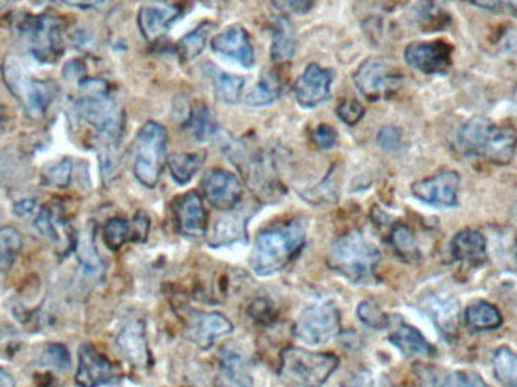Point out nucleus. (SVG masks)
Masks as SVG:
<instances>
[{"label": "nucleus", "instance_id": "obj_1", "mask_svg": "<svg viewBox=\"0 0 517 387\" xmlns=\"http://www.w3.org/2000/svg\"><path fill=\"white\" fill-rule=\"evenodd\" d=\"M79 117L99 134L103 146H118L124 131L123 109L111 96L109 85L102 79L81 82V97L76 102Z\"/></svg>", "mask_w": 517, "mask_h": 387}, {"label": "nucleus", "instance_id": "obj_2", "mask_svg": "<svg viewBox=\"0 0 517 387\" xmlns=\"http://www.w3.org/2000/svg\"><path fill=\"white\" fill-rule=\"evenodd\" d=\"M306 241L300 221H289L259 233L250 256V267L259 277L280 273L297 256Z\"/></svg>", "mask_w": 517, "mask_h": 387}, {"label": "nucleus", "instance_id": "obj_3", "mask_svg": "<svg viewBox=\"0 0 517 387\" xmlns=\"http://www.w3.org/2000/svg\"><path fill=\"white\" fill-rule=\"evenodd\" d=\"M459 147L466 155L478 156L495 165L510 164L517 150V132L510 124L492 123L474 117L459 134Z\"/></svg>", "mask_w": 517, "mask_h": 387}, {"label": "nucleus", "instance_id": "obj_4", "mask_svg": "<svg viewBox=\"0 0 517 387\" xmlns=\"http://www.w3.org/2000/svg\"><path fill=\"white\" fill-rule=\"evenodd\" d=\"M378 262L380 251L357 230L339 236L330 248V268L356 285L375 282Z\"/></svg>", "mask_w": 517, "mask_h": 387}, {"label": "nucleus", "instance_id": "obj_5", "mask_svg": "<svg viewBox=\"0 0 517 387\" xmlns=\"http://www.w3.org/2000/svg\"><path fill=\"white\" fill-rule=\"evenodd\" d=\"M2 79L26 115L34 120L43 118L58 97V87L53 82L34 78L14 55L5 56L2 62Z\"/></svg>", "mask_w": 517, "mask_h": 387}, {"label": "nucleus", "instance_id": "obj_6", "mask_svg": "<svg viewBox=\"0 0 517 387\" xmlns=\"http://www.w3.org/2000/svg\"><path fill=\"white\" fill-rule=\"evenodd\" d=\"M17 34L29 55L40 64H53L64 53L66 25L53 14H25L16 23Z\"/></svg>", "mask_w": 517, "mask_h": 387}, {"label": "nucleus", "instance_id": "obj_7", "mask_svg": "<svg viewBox=\"0 0 517 387\" xmlns=\"http://www.w3.org/2000/svg\"><path fill=\"white\" fill-rule=\"evenodd\" d=\"M335 354L315 353L304 348L291 347L283 351L280 375L300 387H322L338 369Z\"/></svg>", "mask_w": 517, "mask_h": 387}, {"label": "nucleus", "instance_id": "obj_8", "mask_svg": "<svg viewBox=\"0 0 517 387\" xmlns=\"http://www.w3.org/2000/svg\"><path fill=\"white\" fill-rule=\"evenodd\" d=\"M167 129L158 121H147L134 144V174L146 188H155L164 170L167 156Z\"/></svg>", "mask_w": 517, "mask_h": 387}, {"label": "nucleus", "instance_id": "obj_9", "mask_svg": "<svg viewBox=\"0 0 517 387\" xmlns=\"http://www.w3.org/2000/svg\"><path fill=\"white\" fill-rule=\"evenodd\" d=\"M342 316L338 307L330 303H318L307 307L295 322L294 335L309 347L329 344L341 333Z\"/></svg>", "mask_w": 517, "mask_h": 387}, {"label": "nucleus", "instance_id": "obj_10", "mask_svg": "<svg viewBox=\"0 0 517 387\" xmlns=\"http://www.w3.org/2000/svg\"><path fill=\"white\" fill-rule=\"evenodd\" d=\"M357 90L371 100L391 99L403 85V75L394 62L387 59L369 58L354 73Z\"/></svg>", "mask_w": 517, "mask_h": 387}, {"label": "nucleus", "instance_id": "obj_11", "mask_svg": "<svg viewBox=\"0 0 517 387\" xmlns=\"http://www.w3.org/2000/svg\"><path fill=\"white\" fill-rule=\"evenodd\" d=\"M121 371L108 357L103 356L94 345L79 347V363L75 381L78 387H102L120 381Z\"/></svg>", "mask_w": 517, "mask_h": 387}, {"label": "nucleus", "instance_id": "obj_12", "mask_svg": "<svg viewBox=\"0 0 517 387\" xmlns=\"http://www.w3.org/2000/svg\"><path fill=\"white\" fill-rule=\"evenodd\" d=\"M460 176L456 171L443 170L436 176L412 185L413 196L436 208H456L459 205Z\"/></svg>", "mask_w": 517, "mask_h": 387}, {"label": "nucleus", "instance_id": "obj_13", "mask_svg": "<svg viewBox=\"0 0 517 387\" xmlns=\"http://www.w3.org/2000/svg\"><path fill=\"white\" fill-rule=\"evenodd\" d=\"M407 64L424 75H445L452 64V49L443 41H418L407 46Z\"/></svg>", "mask_w": 517, "mask_h": 387}, {"label": "nucleus", "instance_id": "obj_14", "mask_svg": "<svg viewBox=\"0 0 517 387\" xmlns=\"http://www.w3.org/2000/svg\"><path fill=\"white\" fill-rule=\"evenodd\" d=\"M203 192L206 200L218 211H233L241 202L244 188L238 176L227 170H209L203 176Z\"/></svg>", "mask_w": 517, "mask_h": 387}, {"label": "nucleus", "instance_id": "obj_15", "mask_svg": "<svg viewBox=\"0 0 517 387\" xmlns=\"http://www.w3.org/2000/svg\"><path fill=\"white\" fill-rule=\"evenodd\" d=\"M232 332V322L221 313L196 312L186 321V339L200 350H209L218 338Z\"/></svg>", "mask_w": 517, "mask_h": 387}, {"label": "nucleus", "instance_id": "obj_16", "mask_svg": "<svg viewBox=\"0 0 517 387\" xmlns=\"http://www.w3.org/2000/svg\"><path fill=\"white\" fill-rule=\"evenodd\" d=\"M333 73L318 64H310L295 82L294 93L298 105L304 109L316 108L327 102L332 90Z\"/></svg>", "mask_w": 517, "mask_h": 387}, {"label": "nucleus", "instance_id": "obj_17", "mask_svg": "<svg viewBox=\"0 0 517 387\" xmlns=\"http://www.w3.org/2000/svg\"><path fill=\"white\" fill-rule=\"evenodd\" d=\"M177 230L186 238H200L208 232V212L196 191L188 192L173 203Z\"/></svg>", "mask_w": 517, "mask_h": 387}, {"label": "nucleus", "instance_id": "obj_18", "mask_svg": "<svg viewBox=\"0 0 517 387\" xmlns=\"http://www.w3.org/2000/svg\"><path fill=\"white\" fill-rule=\"evenodd\" d=\"M212 50L224 58L238 62L244 69L254 66V50L248 32L241 25H232L215 35L211 41Z\"/></svg>", "mask_w": 517, "mask_h": 387}, {"label": "nucleus", "instance_id": "obj_19", "mask_svg": "<svg viewBox=\"0 0 517 387\" xmlns=\"http://www.w3.org/2000/svg\"><path fill=\"white\" fill-rule=\"evenodd\" d=\"M182 10L168 2H152L144 5L138 13V28L147 41H156L170 31L179 19Z\"/></svg>", "mask_w": 517, "mask_h": 387}, {"label": "nucleus", "instance_id": "obj_20", "mask_svg": "<svg viewBox=\"0 0 517 387\" xmlns=\"http://www.w3.org/2000/svg\"><path fill=\"white\" fill-rule=\"evenodd\" d=\"M117 347L124 359L129 360L137 368H147L150 365L146 324L141 319H135L121 329L117 336Z\"/></svg>", "mask_w": 517, "mask_h": 387}, {"label": "nucleus", "instance_id": "obj_21", "mask_svg": "<svg viewBox=\"0 0 517 387\" xmlns=\"http://www.w3.org/2000/svg\"><path fill=\"white\" fill-rule=\"evenodd\" d=\"M215 387H253L247 360L235 348L226 347L221 350Z\"/></svg>", "mask_w": 517, "mask_h": 387}, {"label": "nucleus", "instance_id": "obj_22", "mask_svg": "<svg viewBox=\"0 0 517 387\" xmlns=\"http://www.w3.org/2000/svg\"><path fill=\"white\" fill-rule=\"evenodd\" d=\"M422 309L436 324L445 338H454L459 326L460 307L451 298L428 297L422 301Z\"/></svg>", "mask_w": 517, "mask_h": 387}, {"label": "nucleus", "instance_id": "obj_23", "mask_svg": "<svg viewBox=\"0 0 517 387\" xmlns=\"http://www.w3.org/2000/svg\"><path fill=\"white\" fill-rule=\"evenodd\" d=\"M398 324L392 329L389 341L398 348L404 356L431 357L436 354V348L425 339V336L415 327L397 318Z\"/></svg>", "mask_w": 517, "mask_h": 387}, {"label": "nucleus", "instance_id": "obj_24", "mask_svg": "<svg viewBox=\"0 0 517 387\" xmlns=\"http://www.w3.org/2000/svg\"><path fill=\"white\" fill-rule=\"evenodd\" d=\"M486 251V238L478 230H462L451 242L452 256L456 261L465 262V264H480L486 257Z\"/></svg>", "mask_w": 517, "mask_h": 387}, {"label": "nucleus", "instance_id": "obj_25", "mask_svg": "<svg viewBox=\"0 0 517 387\" xmlns=\"http://www.w3.org/2000/svg\"><path fill=\"white\" fill-rule=\"evenodd\" d=\"M297 47L295 29L288 17H277L273 25L270 56L276 64L291 61Z\"/></svg>", "mask_w": 517, "mask_h": 387}, {"label": "nucleus", "instance_id": "obj_26", "mask_svg": "<svg viewBox=\"0 0 517 387\" xmlns=\"http://www.w3.org/2000/svg\"><path fill=\"white\" fill-rule=\"evenodd\" d=\"M282 96V82L279 76L271 70H265L257 84L248 91L245 103L250 108H264L273 105Z\"/></svg>", "mask_w": 517, "mask_h": 387}, {"label": "nucleus", "instance_id": "obj_27", "mask_svg": "<svg viewBox=\"0 0 517 387\" xmlns=\"http://www.w3.org/2000/svg\"><path fill=\"white\" fill-rule=\"evenodd\" d=\"M247 239V220L244 217H227L218 221L209 233L211 247H224Z\"/></svg>", "mask_w": 517, "mask_h": 387}, {"label": "nucleus", "instance_id": "obj_28", "mask_svg": "<svg viewBox=\"0 0 517 387\" xmlns=\"http://www.w3.org/2000/svg\"><path fill=\"white\" fill-rule=\"evenodd\" d=\"M466 324L474 332H489L502 326V315L498 307L487 301H477L466 310Z\"/></svg>", "mask_w": 517, "mask_h": 387}, {"label": "nucleus", "instance_id": "obj_29", "mask_svg": "<svg viewBox=\"0 0 517 387\" xmlns=\"http://www.w3.org/2000/svg\"><path fill=\"white\" fill-rule=\"evenodd\" d=\"M206 162V152L179 153L173 158L168 159V167H170L171 176L179 185H186L191 182L202 170Z\"/></svg>", "mask_w": 517, "mask_h": 387}, {"label": "nucleus", "instance_id": "obj_30", "mask_svg": "<svg viewBox=\"0 0 517 387\" xmlns=\"http://www.w3.org/2000/svg\"><path fill=\"white\" fill-rule=\"evenodd\" d=\"M212 29H214V26L211 22H203L196 29H192L189 34H186L185 37L180 38L176 46L180 61L191 62L199 58L205 50L206 44H208Z\"/></svg>", "mask_w": 517, "mask_h": 387}, {"label": "nucleus", "instance_id": "obj_31", "mask_svg": "<svg viewBox=\"0 0 517 387\" xmlns=\"http://www.w3.org/2000/svg\"><path fill=\"white\" fill-rule=\"evenodd\" d=\"M188 127L191 134L199 141L211 140L220 134L214 114L203 103H199L196 108L192 109L188 118Z\"/></svg>", "mask_w": 517, "mask_h": 387}, {"label": "nucleus", "instance_id": "obj_32", "mask_svg": "<svg viewBox=\"0 0 517 387\" xmlns=\"http://www.w3.org/2000/svg\"><path fill=\"white\" fill-rule=\"evenodd\" d=\"M212 79H214L215 94L221 102L235 105L241 100L245 87V79L242 76L229 75L217 70V73H212Z\"/></svg>", "mask_w": 517, "mask_h": 387}, {"label": "nucleus", "instance_id": "obj_33", "mask_svg": "<svg viewBox=\"0 0 517 387\" xmlns=\"http://www.w3.org/2000/svg\"><path fill=\"white\" fill-rule=\"evenodd\" d=\"M35 226H37L38 232H40L44 238L52 241L53 244H64V242H62L64 239L70 242L69 229H67V226H64V223H62L50 209H40L37 218H35Z\"/></svg>", "mask_w": 517, "mask_h": 387}, {"label": "nucleus", "instance_id": "obj_34", "mask_svg": "<svg viewBox=\"0 0 517 387\" xmlns=\"http://www.w3.org/2000/svg\"><path fill=\"white\" fill-rule=\"evenodd\" d=\"M493 372L505 387H517V354L508 347L498 348L493 356Z\"/></svg>", "mask_w": 517, "mask_h": 387}, {"label": "nucleus", "instance_id": "obj_35", "mask_svg": "<svg viewBox=\"0 0 517 387\" xmlns=\"http://www.w3.org/2000/svg\"><path fill=\"white\" fill-rule=\"evenodd\" d=\"M79 264L88 276L99 277L103 273V261L94 247L93 233H85L76 241Z\"/></svg>", "mask_w": 517, "mask_h": 387}, {"label": "nucleus", "instance_id": "obj_36", "mask_svg": "<svg viewBox=\"0 0 517 387\" xmlns=\"http://www.w3.org/2000/svg\"><path fill=\"white\" fill-rule=\"evenodd\" d=\"M23 248V238L16 227H0V271L8 270Z\"/></svg>", "mask_w": 517, "mask_h": 387}, {"label": "nucleus", "instance_id": "obj_37", "mask_svg": "<svg viewBox=\"0 0 517 387\" xmlns=\"http://www.w3.org/2000/svg\"><path fill=\"white\" fill-rule=\"evenodd\" d=\"M103 239L111 250H120L127 242H135L132 221L124 218H111L103 227Z\"/></svg>", "mask_w": 517, "mask_h": 387}, {"label": "nucleus", "instance_id": "obj_38", "mask_svg": "<svg viewBox=\"0 0 517 387\" xmlns=\"http://www.w3.org/2000/svg\"><path fill=\"white\" fill-rule=\"evenodd\" d=\"M73 162L70 158L56 159L44 165L41 177L47 185L66 188L72 182Z\"/></svg>", "mask_w": 517, "mask_h": 387}, {"label": "nucleus", "instance_id": "obj_39", "mask_svg": "<svg viewBox=\"0 0 517 387\" xmlns=\"http://www.w3.org/2000/svg\"><path fill=\"white\" fill-rule=\"evenodd\" d=\"M392 245L400 256L406 259H416L419 257V248L416 244L415 235L409 227L404 224H398L391 233Z\"/></svg>", "mask_w": 517, "mask_h": 387}, {"label": "nucleus", "instance_id": "obj_40", "mask_svg": "<svg viewBox=\"0 0 517 387\" xmlns=\"http://www.w3.org/2000/svg\"><path fill=\"white\" fill-rule=\"evenodd\" d=\"M357 313H359V318L362 319L363 324L371 327V329H384L391 322V319L387 318L375 304L368 303V301L360 304Z\"/></svg>", "mask_w": 517, "mask_h": 387}, {"label": "nucleus", "instance_id": "obj_41", "mask_svg": "<svg viewBox=\"0 0 517 387\" xmlns=\"http://www.w3.org/2000/svg\"><path fill=\"white\" fill-rule=\"evenodd\" d=\"M443 387H490L480 375L475 372L456 371L446 378Z\"/></svg>", "mask_w": 517, "mask_h": 387}, {"label": "nucleus", "instance_id": "obj_42", "mask_svg": "<svg viewBox=\"0 0 517 387\" xmlns=\"http://www.w3.org/2000/svg\"><path fill=\"white\" fill-rule=\"evenodd\" d=\"M365 115L362 103L354 99L345 100L338 106V117L348 126H356Z\"/></svg>", "mask_w": 517, "mask_h": 387}, {"label": "nucleus", "instance_id": "obj_43", "mask_svg": "<svg viewBox=\"0 0 517 387\" xmlns=\"http://www.w3.org/2000/svg\"><path fill=\"white\" fill-rule=\"evenodd\" d=\"M472 4L492 13L517 16V0H472Z\"/></svg>", "mask_w": 517, "mask_h": 387}, {"label": "nucleus", "instance_id": "obj_44", "mask_svg": "<svg viewBox=\"0 0 517 387\" xmlns=\"http://www.w3.org/2000/svg\"><path fill=\"white\" fill-rule=\"evenodd\" d=\"M401 140H403L401 131L395 126L381 127L377 135L378 146L381 149L387 150V152H394V150L400 149Z\"/></svg>", "mask_w": 517, "mask_h": 387}, {"label": "nucleus", "instance_id": "obj_45", "mask_svg": "<svg viewBox=\"0 0 517 387\" xmlns=\"http://www.w3.org/2000/svg\"><path fill=\"white\" fill-rule=\"evenodd\" d=\"M43 359L46 360L47 365L55 366L58 369H67L70 366L69 351L59 344L49 345Z\"/></svg>", "mask_w": 517, "mask_h": 387}, {"label": "nucleus", "instance_id": "obj_46", "mask_svg": "<svg viewBox=\"0 0 517 387\" xmlns=\"http://www.w3.org/2000/svg\"><path fill=\"white\" fill-rule=\"evenodd\" d=\"M271 2L276 10L282 11V13L297 14V16L309 13L315 4V0H271Z\"/></svg>", "mask_w": 517, "mask_h": 387}, {"label": "nucleus", "instance_id": "obj_47", "mask_svg": "<svg viewBox=\"0 0 517 387\" xmlns=\"http://www.w3.org/2000/svg\"><path fill=\"white\" fill-rule=\"evenodd\" d=\"M313 141L321 149H333L338 144V132L329 124H319L313 131Z\"/></svg>", "mask_w": 517, "mask_h": 387}, {"label": "nucleus", "instance_id": "obj_48", "mask_svg": "<svg viewBox=\"0 0 517 387\" xmlns=\"http://www.w3.org/2000/svg\"><path fill=\"white\" fill-rule=\"evenodd\" d=\"M416 375H418L419 387H443L437 377L436 371L430 366L416 365Z\"/></svg>", "mask_w": 517, "mask_h": 387}, {"label": "nucleus", "instance_id": "obj_49", "mask_svg": "<svg viewBox=\"0 0 517 387\" xmlns=\"http://www.w3.org/2000/svg\"><path fill=\"white\" fill-rule=\"evenodd\" d=\"M132 227H134L135 242L146 241L150 232V220L144 212H138V214L135 215L134 221H132Z\"/></svg>", "mask_w": 517, "mask_h": 387}, {"label": "nucleus", "instance_id": "obj_50", "mask_svg": "<svg viewBox=\"0 0 517 387\" xmlns=\"http://www.w3.org/2000/svg\"><path fill=\"white\" fill-rule=\"evenodd\" d=\"M35 209H37V202L34 200H20L14 205V212L19 217H31L35 214Z\"/></svg>", "mask_w": 517, "mask_h": 387}, {"label": "nucleus", "instance_id": "obj_51", "mask_svg": "<svg viewBox=\"0 0 517 387\" xmlns=\"http://www.w3.org/2000/svg\"><path fill=\"white\" fill-rule=\"evenodd\" d=\"M70 7L79 8V10H90V8L99 7L105 0H64Z\"/></svg>", "mask_w": 517, "mask_h": 387}, {"label": "nucleus", "instance_id": "obj_52", "mask_svg": "<svg viewBox=\"0 0 517 387\" xmlns=\"http://www.w3.org/2000/svg\"><path fill=\"white\" fill-rule=\"evenodd\" d=\"M0 387H14L13 377L2 368H0Z\"/></svg>", "mask_w": 517, "mask_h": 387}, {"label": "nucleus", "instance_id": "obj_53", "mask_svg": "<svg viewBox=\"0 0 517 387\" xmlns=\"http://www.w3.org/2000/svg\"><path fill=\"white\" fill-rule=\"evenodd\" d=\"M8 124V111L2 103H0V134L5 131Z\"/></svg>", "mask_w": 517, "mask_h": 387}, {"label": "nucleus", "instance_id": "obj_54", "mask_svg": "<svg viewBox=\"0 0 517 387\" xmlns=\"http://www.w3.org/2000/svg\"><path fill=\"white\" fill-rule=\"evenodd\" d=\"M209 5L223 4L224 0H208Z\"/></svg>", "mask_w": 517, "mask_h": 387}, {"label": "nucleus", "instance_id": "obj_55", "mask_svg": "<svg viewBox=\"0 0 517 387\" xmlns=\"http://www.w3.org/2000/svg\"><path fill=\"white\" fill-rule=\"evenodd\" d=\"M8 4V0H0V10L5 7V5Z\"/></svg>", "mask_w": 517, "mask_h": 387}, {"label": "nucleus", "instance_id": "obj_56", "mask_svg": "<svg viewBox=\"0 0 517 387\" xmlns=\"http://www.w3.org/2000/svg\"><path fill=\"white\" fill-rule=\"evenodd\" d=\"M516 217H517V205H516Z\"/></svg>", "mask_w": 517, "mask_h": 387}]
</instances>
